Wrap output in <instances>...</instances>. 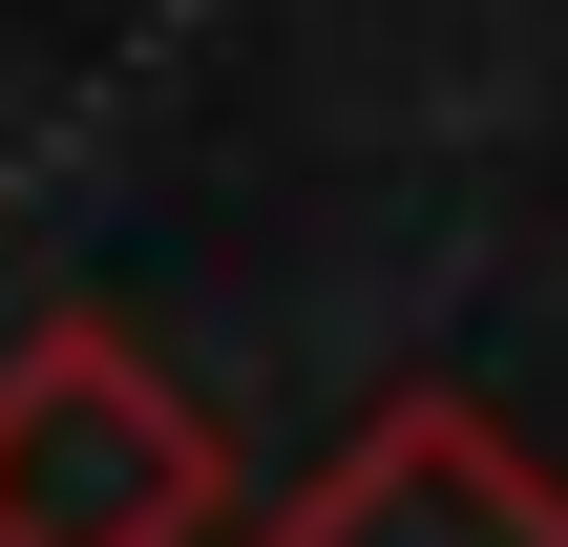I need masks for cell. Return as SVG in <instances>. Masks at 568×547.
Returning <instances> with one entry per match:
<instances>
[{"label": "cell", "instance_id": "1", "mask_svg": "<svg viewBox=\"0 0 568 547\" xmlns=\"http://www.w3.org/2000/svg\"><path fill=\"white\" fill-rule=\"evenodd\" d=\"M232 464L190 422V379L105 316L0 337V547H211Z\"/></svg>", "mask_w": 568, "mask_h": 547}, {"label": "cell", "instance_id": "2", "mask_svg": "<svg viewBox=\"0 0 568 547\" xmlns=\"http://www.w3.org/2000/svg\"><path fill=\"white\" fill-rule=\"evenodd\" d=\"M253 547H568V485L485 422V401L422 379V401H379V422H358Z\"/></svg>", "mask_w": 568, "mask_h": 547}]
</instances>
